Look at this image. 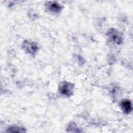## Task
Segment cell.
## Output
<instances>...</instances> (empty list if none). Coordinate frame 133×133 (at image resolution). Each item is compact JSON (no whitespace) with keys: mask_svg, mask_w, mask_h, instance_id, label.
<instances>
[{"mask_svg":"<svg viewBox=\"0 0 133 133\" xmlns=\"http://www.w3.org/2000/svg\"><path fill=\"white\" fill-rule=\"evenodd\" d=\"M109 35L111 39L116 43H120L121 42V36L115 30H111L109 32Z\"/></svg>","mask_w":133,"mask_h":133,"instance_id":"obj_2","label":"cell"},{"mask_svg":"<svg viewBox=\"0 0 133 133\" xmlns=\"http://www.w3.org/2000/svg\"><path fill=\"white\" fill-rule=\"evenodd\" d=\"M121 105H122V108L123 109L124 111L125 112H130L131 110V104L130 102V101H128V100H125L123 101L121 103Z\"/></svg>","mask_w":133,"mask_h":133,"instance_id":"obj_3","label":"cell"},{"mask_svg":"<svg viewBox=\"0 0 133 133\" xmlns=\"http://www.w3.org/2000/svg\"><path fill=\"white\" fill-rule=\"evenodd\" d=\"M50 9H51L53 11H58L59 8V5H57V4H52V5H51L50 6Z\"/></svg>","mask_w":133,"mask_h":133,"instance_id":"obj_4","label":"cell"},{"mask_svg":"<svg viewBox=\"0 0 133 133\" xmlns=\"http://www.w3.org/2000/svg\"><path fill=\"white\" fill-rule=\"evenodd\" d=\"M60 90L62 94L69 96L72 91V87L70 84L65 83L60 87Z\"/></svg>","mask_w":133,"mask_h":133,"instance_id":"obj_1","label":"cell"}]
</instances>
